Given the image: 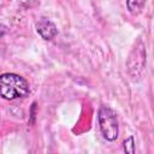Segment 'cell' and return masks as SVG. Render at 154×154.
Masks as SVG:
<instances>
[{
	"instance_id": "obj_1",
	"label": "cell",
	"mask_w": 154,
	"mask_h": 154,
	"mask_svg": "<svg viewBox=\"0 0 154 154\" xmlns=\"http://www.w3.org/2000/svg\"><path fill=\"white\" fill-rule=\"evenodd\" d=\"M29 94L30 85L24 77L13 72H5L0 75V96L2 99H24Z\"/></svg>"
},
{
	"instance_id": "obj_2",
	"label": "cell",
	"mask_w": 154,
	"mask_h": 154,
	"mask_svg": "<svg viewBox=\"0 0 154 154\" xmlns=\"http://www.w3.org/2000/svg\"><path fill=\"white\" fill-rule=\"evenodd\" d=\"M97 123L102 137L108 142H114L119 136V125L116 112L109 106H101L97 112Z\"/></svg>"
},
{
	"instance_id": "obj_3",
	"label": "cell",
	"mask_w": 154,
	"mask_h": 154,
	"mask_svg": "<svg viewBox=\"0 0 154 154\" xmlns=\"http://www.w3.org/2000/svg\"><path fill=\"white\" fill-rule=\"evenodd\" d=\"M146 61H147L146 45L143 43L142 40H138L128 59V70L129 73L132 76V78L140 77L142 75L143 70L146 69Z\"/></svg>"
},
{
	"instance_id": "obj_4",
	"label": "cell",
	"mask_w": 154,
	"mask_h": 154,
	"mask_svg": "<svg viewBox=\"0 0 154 154\" xmlns=\"http://www.w3.org/2000/svg\"><path fill=\"white\" fill-rule=\"evenodd\" d=\"M35 29H36V32L46 41H51L58 35L57 25L51 19L45 18V17L37 20V23L35 25Z\"/></svg>"
},
{
	"instance_id": "obj_5",
	"label": "cell",
	"mask_w": 154,
	"mask_h": 154,
	"mask_svg": "<svg viewBox=\"0 0 154 154\" xmlns=\"http://www.w3.org/2000/svg\"><path fill=\"white\" fill-rule=\"evenodd\" d=\"M147 1L148 0H125V4H126V8H128L129 13L137 16L138 13L142 12Z\"/></svg>"
},
{
	"instance_id": "obj_6",
	"label": "cell",
	"mask_w": 154,
	"mask_h": 154,
	"mask_svg": "<svg viewBox=\"0 0 154 154\" xmlns=\"http://www.w3.org/2000/svg\"><path fill=\"white\" fill-rule=\"evenodd\" d=\"M123 149H124L125 153H129V154H134L135 153V140H134L132 136H129L126 140H124Z\"/></svg>"
},
{
	"instance_id": "obj_7",
	"label": "cell",
	"mask_w": 154,
	"mask_h": 154,
	"mask_svg": "<svg viewBox=\"0 0 154 154\" xmlns=\"http://www.w3.org/2000/svg\"><path fill=\"white\" fill-rule=\"evenodd\" d=\"M7 31H8V28H7L5 24L0 23V38H1V37H4V36L7 34Z\"/></svg>"
}]
</instances>
